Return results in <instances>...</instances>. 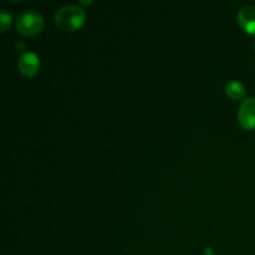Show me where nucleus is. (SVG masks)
I'll list each match as a JSON object with an SVG mask.
<instances>
[{"label":"nucleus","mask_w":255,"mask_h":255,"mask_svg":"<svg viewBox=\"0 0 255 255\" xmlns=\"http://www.w3.org/2000/svg\"><path fill=\"white\" fill-rule=\"evenodd\" d=\"M17 69L20 74L26 77H34L40 70V59L35 52L26 51L20 55L17 60Z\"/></svg>","instance_id":"20e7f679"},{"label":"nucleus","mask_w":255,"mask_h":255,"mask_svg":"<svg viewBox=\"0 0 255 255\" xmlns=\"http://www.w3.org/2000/svg\"><path fill=\"white\" fill-rule=\"evenodd\" d=\"M238 24L247 34L255 35V6L247 5L242 7L237 15Z\"/></svg>","instance_id":"39448f33"},{"label":"nucleus","mask_w":255,"mask_h":255,"mask_svg":"<svg viewBox=\"0 0 255 255\" xmlns=\"http://www.w3.org/2000/svg\"><path fill=\"white\" fill-rule=\"evenodd\" d=\"M238 122L244 129H255V97L243 100L238 110Z\"/></svg>","instance_id":"7ed1b4c3"},{"label":"nucleus","mask_w":255,"mask_h":255,"mask_svg":"<svg viewBox=\"0 0 255 255\" xmlns=\"http://www.w3.org/2000/svg\"><path fill=\"white\" fill-rule=\"evenodd\" d=\"M12 21V16L10 12L2 10L1 14H0V25H1V32H5L10 27Z\"/></svg>","instance_id":"0eeeda50"},{"label":"nucleus","mask_w":255,"mask_h":255,"mask_svg":"<svg viewBox=\"0 0 255 255\" xmlns=\"http://www.w3.org/2000/svg\"><path fill=\"white\" fill-rule=\"evenodd\" d=\"M54 20L60 30L74 32L81 29L86 21V11L77 5H66L57 10Z\"/></svg>","instance_id":"f257e3e1"},{"label":"nucleus","mask_w":255,"mask_h":255,"mask_svg":"<svg viewBox=\"0 0 255 255\" xmlns=\"http://www.w3.org/2000/svg\"><path fill=\"white\" fill-rule=\"evenodd\" d=\"M15 26L19 34L24 36H35L44 30L45 20L42 15H40L34 10H26L19 14L15 20Z\"/></svg>","instance_id":"f03ea898"},{"label":"nucleus","mask_w":255,"mask_h":255,"mask_svg":"<svg viewBox=\"0 0 255 255\" xmlns=\"http://www.w3.org/2000/svg\"><path fill=\"white\" fill-rule=\"evenodd\" d=\"M92 2V1H91ZM91 2H89V1H80V4H82V5H89V4H91Z\"/></svg>","instance_id":"6e6552de"},{"label":"nucleus","mask_w":255,"mask_h":255,"mask_svg":"<svg viewBox=\"0 0 255 255\" xmlns=\"http://www.w3.org/2000/svg\"><path fill=\"white\" fill-rule=\"evenodd\" d=\"M254 49H255V44H254Z\"/></svg>","instance_id":"1a4fd4ad"},{"label":"nucleus","mask_w":255,"mask_h":255,"mask_svg":"<svg viewBox=\"0 0 255 255\" xmlns=\"http://www.w3.org/2000/svg\"><path fill=\"white\" fill-rule=\"evenodd\" d=\"M226 94L229 99L239 101V100H243L244 97H246L247 90H246V86H244L242 82L233 80V81L227 84Z\"/></svg>","instance_id":"423d86ee"}]
</instances>
